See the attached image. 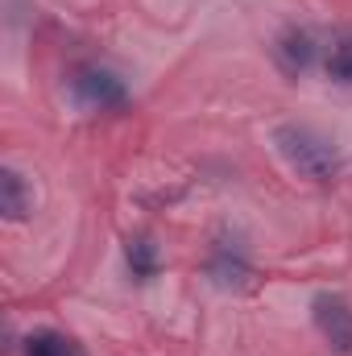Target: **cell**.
Returning a JSON list of instances; mask_svg holds the SVG:
<instances>
[{"label": "cell", "mask_w": 352, "mask_h": 356, "mask_svg": "<svg viewBox=\"0 0 352 356\" xmlns=\"http://www.w3.org/2000/svg\"><path fill=\"white\" fill-rule=\"evenodd\" d=\"M25 356H83V353H79V344L71 336L42 327V332L25 336Z\"/></svg>", "instance_id": "5"}, {"label": "cell", "mask_w": 352, "mask_h": 356, "mask_svg": "<svg viewBox=\"0 0 352 356\" xmlns=\"http://www.w3.org/2000/svg\"><path fill=\"white\" fill-rule=\"evenodd\" d=\"M328 75H332L336 83H352V33H344V38L332 46V54H328Z\"/></svg>", "instance_id": "9"}, {"label": "cell", "mask_w": 352, "mask_h": 356, "mask_svg": "<svg viewBox=\"0 0 352 356\" xmlns=\"http://www.w3.org/2000/svg\"><path fill=\"white\" fill-rule=\"evenodd\" d=\"M0 211H4V220L29 216V186L17 170H0Z\"/></svg>", "instance_id": "4"}, {"label": "cell", "mask_w": 352, "mask_h": 356, "mask_svg": "<svg viewBox=\"0 0 352 356\" xmlns=\"http://www.w3.org/2000/svg\"><path fill=\"white\" fill-rule=\"evenodd\" d=\"M211 277H216L220 286H241V282L249 277V261L241 257V249H237V245H220V249H216Z\"/></svg>", "instance_id": "6"}, {"label": "cell", "mask_w": 352, "mask_h": 356, "mask_svg": "<svg viewBox=\"0 0 352 356\" xmlns=\"http://www.w3.org/2000/svg\"><path fill=\"white\" fill-rule=\"evenodd\" d=\"M278 58L286 63V71H303L311 63V38L307 33H286L278 46Z\"/></svg>", "instance_id": "7"}, {"label": "cell", "mask_w": 352, "mask_h": 356, "mask_svg": "<svg viewBox=\"0 0 352 356\" xmlns=\"http://www.w3.org/2000/svg\"><path fill=\"white\" fill-rule=\"evenodd\" d=\"M273 145H278L282 162H286L294 175L311 178V182H332V178L340 175V154H336V145H332L323 133L307 129V124H278V129H273Z\"/></svg>", "instance_id": "1"}, {"label": "cell", "mask_w": 352, "mask_h": 356, "mask_svg": "<svg viewBox=\"0 0 352 356\" xmlns=\"http://www.w3.org/2000/svg\"><path fill=\"white\" fill-rule=\"evenodd\" d=\"M71 91H75V99H79L83 108H95V112L125 108V99H129L125 79H116V75H112V71H104V67H83V71H75Z\"/></svg>", "instance_id": "2"}, {"label": "cell", "mask_w": 352, "mask_h": 356, "mask_svg": "<svg viewBox=\"0 0 352 356\" xmlns=\"http://www.w3.org/2000/svg\"><path fill=\"white\" fill-rule=\"evenodd\" d=\"M129 266H133L137 277H154V273H158V245L145 241V236L129 241Z\"/></svg>", "instance_id": "8"}, {"label": "cell", "mask_w": 352, "mask_h": 356, "mask_svg": "<svg viewBox=\"0 0 352 356\" xmlns=\"http://www.w3.org/2000/svg\"><path fill=\"white\" fill-rule=\"evenodd\" d=\"M311 315H315V327L319 336L336 348V353H352V307L340 294H315L311 302Z\"/></svg>", "instance_id": "3"}]
</instances>
